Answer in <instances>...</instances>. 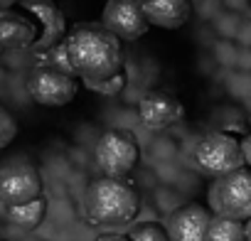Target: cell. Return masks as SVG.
<instances>
[{
    "label": "cell",
    "instance_id": "6da1fadb",
    "mask_svg": "<svg viewBox=\"0 0 251 241\" xmlns=\"http://www.w3.org/2000/svg\"><path fill=\"white\" fill-rule=\"evenodd\" d=\"M69 59L81 84H103L123 74V47L101 23H76L67 35Z\"/></svg>",
    "mask_w": 251,
    "mask_h": 241
},
{
    "label": "cell",
    "instance_id": "7a4b0ae2",
    "mask_svg": "<svg viewBox=\"0 0 251 241\" xmlns=\"http://www.w3.org/2000/svg\"><path fill=\"white\" fill-rule=\"evenodd\" d=\"M141 199L138 192L116 177H99L86 187L84 194V217L94 226H123L131 224L138 214Z\"/></svg>",
    "mask_w": 251,
    "mask_h": 241
},
{
    "label": "cell",
    "instance_id": "3957f363",
    "mask_svg": "<svg viewBox=\"0 0 251 241\" xmlns=\"http://www.w3.org/2000/svg\"><path fill=\"white\" fill-rule=\"evenodd\" d=\"M192 163L197 165L200 172L209 175V177H224L229 172H236L246 165L241 143L222 131H212L204 133L195 148H192Z\"/></svg>",
    "mask_w": 251,
    "mask_h": 241
},
{
    "label": "cell",
    "instance_id": "277c9868",
    "mask_svg": "<svg viewBox=\"0 0 251 241\" xmlns=\"http://www.w3.org/2000/svg\"><path fill=\"white\" fill-rule=\"evenodd\" d=\"M209 209L217 217L234 221H251V170L241 168L217 177L209 187Z\"/></svg>",
    "mask_w": 251,
    "mask_h": 241
},
{
    "label": "cell",
    "instance_id": "5b68a950",
    "mask_svg": "<svg viewBox=\"0 0 251 241\" xmlns=\"http://www.w3.org/2000/svg\"><path fill=\"white\" fill-rule=\"evenodd\" d=\"M138 155L141 153H138V143L133 133L121 131V128L106 131L94 148L96 168L103 172V177H116V180H123L136 168Z\"/></svg>",
    "mask_w": 251,
    "mask_h": 241
},
{
    "label": "cell",
    "instance_id": "8992f818",
    "mask_svg": "<svg viewBox=\"0 0 251 241\" xmlns=\"http://www.w3.org/2000/svg\"><path fill=\"white\" fill-rule=\"evenodd\" d=\"M101 25L121 42H136L151 30L143 0H108L101 13Z\"/></svg>",
    "mask_w": 251,
    "mask_h": 241
},
{
    "label": "cell",
    "instance_id": "52a82bcc",
    "mask_svg": "<svg viewBox=\"0 0 251 241\" xmlns=\"http://www.w3.org/2000/svg\"><path fill=\"white\" fill-rule=\"evenodd\" d=\"M42 197V177L27 163H10L0 170V204L20 207Z\"/></svg>",
    "mask_w": 251,
    "mask_h": 241
},
{
    "label": "cell",
    "instance_id": "ba28073f",
    "mask_svg": "<svg viewBox=\"0 0 251 241\" xmlns=\"http://www.w3.org/2000/svg\"><path fill=\"white\" fill-rule=\"evenodd\" d=\"M76 79L57 69H32L27 76V94L40 106H64L76 96Z\"/></svg>",
    "mask_w": 251,
    "mask_h": 241
},
{
    "label": "cell",
    "instance_id": "9c48e42d",
    "mask_svg": "<svg viewBox=\"0 0 251 241\" xmlns=\"http://www.w3.org/2000/svg\"><path fill=\"white\" fill-rule=\"evenodd\" d=\"M185 116V106L168 91H148L138 103V118L148 131H165Z\"/></svg>",
    "mask_w": 251,
    "mask_h": 241
},
{
    "label": "cell",
    "instance_id": "30bf717a",
    "mask_svg": "<svg viewBox=\"0 0 251 241\" xmlns=\"http://www.w3.org/2000/svg\"><path fill=\"white\" fill-rule=\"evenodd\" d=\"M20 10H30L40 23H42V35L40 40L30 47V52H42V49H50V47H57L62 45L67 37V20H64V13L52 3V0H20L18 3Z\"/></svg>",
    "mask_w": 251,
    "mask_h": 241
},
{
    "label": "cell",
    "instance_id": "8fae6325",
    "mask_svg": "<svg viewBox=\"0 0 251 241\" xmlns=\"http://www.w3.org/2000/svg\"><path fill=\"white\" fill-rule=\"evenodd\" d=\"M212 212L202 204H185L168 217V234L173 241H209Z\"/></svg>",
    "mask_w": 251,
    "mask_h": 241
},
{
    "label": "cell",
    "instance_id": "7c38bea8",
    "mask_svg": "<svg viewBox=\"0 0 251 241\" xmlns=\"http://www.w3.org/2000/svg\"><path fill=\"white\" fill-rule=\"evenodd\" d=\"M37 25L18 13V10H10L5 8L0 13V45H3L5 52H15V49H27L37 42Z\"/></svg>",
    "mask_w": 251,
    "mask_h": 241
},
{
    "label": "cell",
    "instance_id": "4fadbf2b",
    "mask_svg": "<svg viewBox=\"0 0 251 241\" xmlns=\"http://www.w3.org/2000/svg\"><path fill=\"white\" fill-rule=\"evenodd\" d=\"M143 10L151 25L163 30H177L190 20V0H143Z\"/></svg>",
    "mask_w": 251,
    "mask_h": 241
},
{
    "label": "cell",
    "instance_id": "5bb4252c",
    "mask_svg": "<svg viewBox=\"0 0 251 241\" xmlns=\"http://www.w3.org/2000/svg\"><path fill=\"white\" fill-rule=\"evenodd\" d=\"M45 212H47V199L40 197L30 204H20V207H3V217L18 226V229H25V231H32L42 224L45 219Z\"/></svg>",
    "mask_w": 251,
    "mask_h": 241
},
{
    "label": "cell",
    "instance_id": "9a60e30c",
    "mask_svg": "<svg viewBox=\"0 0 251 241\" xmlns=\"http://www.w3.org/2000/svg\"><path fill=\"white\" fill-rule=\"evenodd\" d=\"M32 69H57L62 74H69V76L79 79L76 72H74V64L69 59L67 42H62L57 47H50V49H42V52H32Z\"/></svg>",
    "mask_w": 251,
    "mask_h": 241
},
{
    "label": "cell",
    "instance_id": "2e32d148",
    "mask_svg": "<svg viewBox=\"0 0 251 241\" xmlns=\"http://www.w3.org/2000/svg\"><path fill=\"white\" fill-rule=\"evenodd\" d=\"M209 241H246V224L214 214L209 224Z\"/></svg>",
    "mask_w": 251,
    "mask_h": 241
},
{
    "label": "cell",
    "instance_id": "e0dca14e",
    "mask_svg": "<svg viewBox=\"0 0 251 241\" xmlns=\"http://www.w3.org/2000/svg\"><path fill=\"white\" fill-rule=\"evenodd\" d=\"M128 239L131 241H173L168 229L155 224V221H141L136 226L128 229Z\"/></svg>",
    "mask_w": 251,
    "mask_h": 241
},
{
    "label": "cell",
    "instance_id": "ac0fdd59",
    "mask_svg": "<svg viewBox=\"0 0 251 241\" xmlns=\"http://www.w3.org/2000/svg\"><path fill=\"white\" fill-rule=\"evenodd\" d=\"M18 133V123L8 108H0V148H8Z\"/></svg>",
    "mask_w": 251,
    "mask_h": 241
},
{
    "label": "cell",
    "instance_id": "d6986e66",
    "mask_svg": "<svg viewBox=\"0 0 251 241\" xmlns=\"http://www.w3.org/2000/svg\"><path fill=\"white\" fill-rule=\"evenodd\" d=\"M241 150H244V158H246V165H251V133L241 141Z\"/></svg>",
    "mask_w": 251,
    "mask_h": 241
},
{
    "label": "cell",
    "instance_id": "ffe728a7",
    "mask_svg": "<svg viewBox=\"0 0 251 241\" xmlns=\"http://www.w3.org/2000/svg\"><path fill=\"white\" fill-rule=\"evenodd\" d=\"M96 241H131V239H128V234H126V236L123 234H103Z\"/></svg>",
    "mask_w": 251,
    "mask_h": 241
},
{
    "label": "cell",
    "instance_id": "44dd1931",
    "mask_svg": "<svg viewBox=\"0 0 251 241\" xmlns=\"http://www.w3.org/2000/svg\"><path fill=\"white\" fill-rule=\"evenodd\" d=\"M246 241H251V221H246Z\"/></svg>",
    "mask_w": 251,
    "mask_h": 241
}]
</instances>
